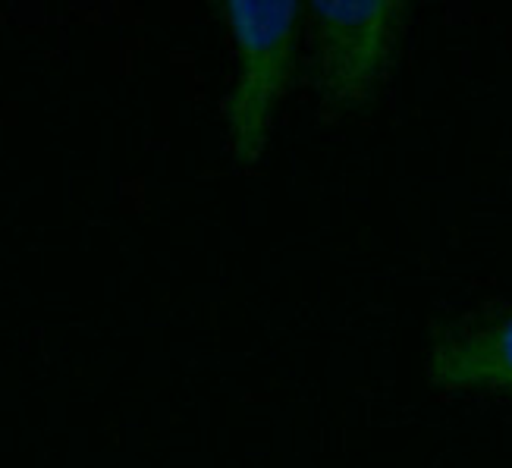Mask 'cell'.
Wrapping results in <instances>:
<instances>
[{"label":"cell","instance_id":"2","mask_svg":"<svg viewBox=\"0 0 512 468\" xmlns=\"http://www.w3.org/2000/svg\"><path fill=\"white\" fill-rule=\"evenodd\" d=\"M315 88L330 114H362L390 82L412 7L403 0H315Z\"/></svg>","mask_w":512,"mask_h":468},{"label":"cell","instance_id":"1","mask_svg":"<svg viewBox=\"0 0 512 468\" xmlns=\"http://www.w3.org/2000/svg\"><path fill=\"white\" fill-rule=\"evenodd\" d=\"M211 10L224 19L236 54V76L224 101L230 154L239 167H252L293 85L308 13L299 0H224Z\"/></svg>","mask_w":512,"mask_h":468},{"label":"cell","instance_id":"3","mask_svg":"<svg viewBox=\"0 0 512 468\" xmlns=\"http://www.w3.org/2000/svg\"><path fill=\"white\" fill-rule=\"evenodd\" d=\"M425 374L447 393L512 399V302L437 318L425 343Z\"/></svg>","mask_w":512,"mask_h":468}]
</instances>
